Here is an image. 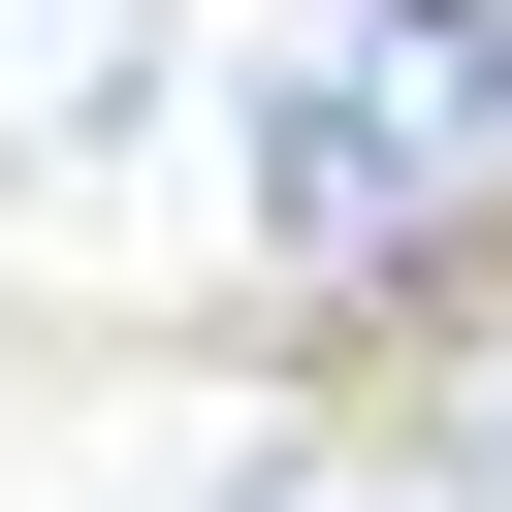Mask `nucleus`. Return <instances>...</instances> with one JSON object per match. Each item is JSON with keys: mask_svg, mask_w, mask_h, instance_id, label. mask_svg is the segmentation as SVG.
Returning a JSON list of instances; mask_svg holds the SVG:
<instances>
[{"mask_svg": "<svg viewBox=\"0 0 512 512\" xmlns=\"http://www.w3.org/2000/svg\"><path fill=\"white\" fill-rule=\"evenodd\" d=\"M480 192H512V0H320L256 96V256L352 288V256H448Z\"/></svg>", "mask_w": 512, "mask_h": 512, "instance_id": "obj_1", "label": "nucleus"}, {"mask_svg": "<svg viewBox=\"0 0 512 512\" xmlns=\"http://www.w3.org/2000/svg\"><path fill=\"white\" fill-rule=\"evenodd\" d=\"M128 64H160V0H0V128H96Z\"/></svg>", "mask_w": 512, "mask_h": 512, "instance_id": "obj_2", "label": "nucleus"}, {"mask_svg": "<svg viewBox=\"0 0 512 512\" xmlns=\"http://www.w3.org/2000/svg\"><path fill=\"white\" fill-rule=\"evenodd\" d=\"M256 512H352V480H256Z\"/></svg>", "mask_w": 512, "mask_h": 512, "instance_id": "obj_3", "label": "nucleus"}]
</instances>
